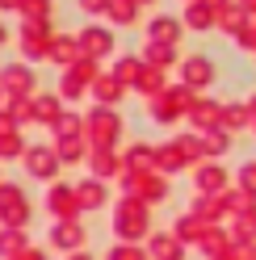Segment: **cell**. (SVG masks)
I'll use <instances>...</instances> for the list:
<instances>
[{"label": "cell", "mask_w": 256, "mask_h": 260, "mask_svg": "<svg viewBox=\"0 0 256 260\" xmlns=\"http://www.w3.org/2000/svg\"><path fill=\"white\" fill-rule=\"evenodd\" d=\"M84 38H88V51H105V46H114V38H109L105 29H88Z\"/></svg>", "instance_id": "3957f363"}, {"label": "cell", "mask_w": 256, "mask_h": 260, "mask_svg": "<svg viewBox=\"0 0 256 260\" xmlns=\"http://www.w3.org/2000/svg\"><path fill=\"white\" fill-rule=\"evenodd\" d=\"M185 80H189V84H206V80H214V63L206 59V55H189V63H185Z\"/></svg>", "instance_id": "6da1fadb"}, {"label": "cell", "mask_w": 256, "mask_h": 260, "mask_svg": "<svg viewBox=\"0 0 256 260\" xmlns=\"http://www.w3.org/2000/svg\"><path fill=\"white\" fill-rule=\"evenodd\" d=\"M147 34H151L155 42H164V46H168V42H177V38H181V21H177V17H155V21L147 25Z\"/></svg>", "instance_id": "7a4b0ae2"}, {"label": "cell", "mask_w": 256, "mask_h": 260, "mask_svg": "<svg viewBox=\"0 0 256 260\" xmlns=\"http://www.w3.org/2000/svg\"><path fill=\"white\" fill-rule=\"evenodd\" d=\"M210 21H214V13H206V5L189 9V25H210Z\"/></svg>", "instance_id": "277c9868"}]
</instances>
